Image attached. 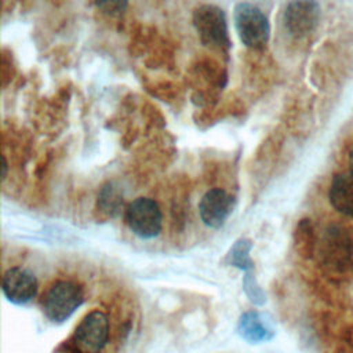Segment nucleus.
Listing matches in <instances>:
<instances>
[{
  "mask_svg": "<svg viewBox=\"0 0 353 353\" xmlns=\"http://www.w3.org/2000/svg\"><path fill=\"white\" fill-rule=\"evenodd\" d=\"M320 263L330 272L343 274L353 269V236L341 225H328L319 240L316 250Z\"/></svg>",
  "mask_w": 353,
  "mask_h": 353,
  "instance_id": "obj_1",
  "label": "nucleus"
},
{
  "mask_svg": "<svg viewBox=\"0 0 353 353\" xmlns=\"http://www.w3.org/2000/svg\"><path fill=\"white\" fill-rule=\"evenodd\" d=\"M109 339V320L101 310L87 313L66 342L70 353H101Z\"/></svg>",
  "mask_w": 353,
  "mask_h": 353,
  "instance_id": "obj_2",
  "label": "nucleus"
},
{
  "mask_svg": "<svg viewBox=\"0 0 353 353\" xmlns=\"http://www.w3.org/2000/svg\"><path fill=\"white\" fill-rule=\"evenodd\" d=\"M193 25L200 41L211 48L226 51L230 48L226 15L214 4H201L193 11Z\"/></svg>",
  "mask_w": 353,
  "mask_h": 353,
  "instance_id": "obj_3",
  "label": "nucleus"
},
{
  "mask_svg": "<svg viewBox=\"0 0 353 353\" xmlns=\"http://www.w3.org/2000/svg\"><path fill=\"white\" fill-rule=\"evenodd\" d=\"M84 302L83 288L73 281H57L43 296V312L52 323H63Z\"/></svg>",
  "mask_w": 353,
  "mask_h": 353,
  "instance_id": "obj_4",
  "label": "nucleus"
},
{
  "mask_svg": "<svg viewBox=\"0 0 353 353\" xmlns=\"http://www.w3.org/2000/svg\"><path fill=\"white\" fill-rule=\"evenodd\" d=\"M234 28L245 47L262 48L270 36V25L263 11L251 3H237L233 12Z\"/></svg>",
  "mask_w": 353,
  "mask_h": 353,
  "instance_id": "obj_5",
  "label": "nucleus"
},
{
  "mask_svg": "<svg viewBox=\"0 0 353 353\" xmlns=\"http://www.w3.org/2000/svg\"><path fill=\"white\" fill-rule=\"evenodd\" d=\"M125 222L135 236L149 240L154 239L161 232L163 215L154 200L138 197L127 205Z\"/></svg>",
  "mask_w": 353,
  "mask_h": 353,
  "instance_id": "obj_6",
  "label": "nucleus"
},
{
  "mask_svg": "<svg viewBox=\"0 0 353 353\" xmlns=\"http://www.w3.org/2000/svg\"><path fill=\"white\" fill-rule=\"evenodd\" d=\"M234 208V199L223 189L208 190L199 203V214L203 223L211 229L225 225Z\"/></svg>",
  "mask_w": 353,
  "mask_h": 353,
  "instance_id": "obj_7",
  "label": "nucleus"
},
{
  "mask_svg": "<svg viewBox=\"0 0 353 353\" xmlns=\"http://www.w3.org/2000/svg\"><path fill=\"white\" fill-rule=\"evenodd\" d=\"M1 290L11 303L26 305L37 294V279L28 269L10 268L3 276Z\"/></svg>",
  "mask_w": 353,
  "mask_h": 353,
  "instance_id": "obj_8",
  "label": "nucleus"
},
{
  "mask_svg": "<svg viewBox=\"0 0 353 353\" xmlns=\"http://www.w3.org/2000/svg\"><path fill=\"white\" fill-rule=\"evenodd\" d=\"M320 19V7L314 1H292L284 11V26L294 37L310 34Z\"/></svg>",
  "mask_w": 353,
  "mask_h": 353,
  "instance_id": "obj_9",
  "label": "nucleus"
},
{
  "mask_svg": "<svg viewBox=\"0 0 353 353\" xmlns=\"http://www.w3.org/2000/svg\"><path fill=\"white\" fill-rule=\"evenodd\" d=\"M237 332L250 343H261L270 341L274 336L276 330L268 314L256 310H248L240 316Z\"/></svg>",
  "mask_w": 353,
  "mask_h": 353,
  "instance_id": "obj_10",
  "label": "nucleus"
},
{
  "mask_svg": "<svg viewBox=\"0 0 353 353\" xmlns=\"http://www.w3.org/2000/svg\"><path fill=\"white\" fill-rule=\"evenodd\" d=\"M328 197L331 205L338 212L353 218V175L349 172L334 175Z\"/></svg>",
  "mask_w": 353,
  "mask_h": 353,
  "instance_id": "obj_11",
  "label": "nucleus"
},
{
  "mask_svg": "<svg viewBox=\"0 0 353 353\" xmlns=\"http://www.w3.org/2000/svg\"><path fill=\"white\" fill-rule=\"evenodd\" d=\"M252 248V243L251 240L241 237L239 239L229 250V252L226 254L225 262L230 266H234L240 270H244L245 273L251 272L254 268V262L250 258V251Z\"/></svg>",
  "mask_w": 353,
  "mask_h": 353,
  "instance_id": "obj_12",
  "label": "nucleus"
},
{
  "mask_svg": "<svg viewBox=\"0 0 353 353\" xmlns=\"http://www.w3.org/2000/svg\"><path fill=\"white\" fill-rule=\"evenodd\" d=\"M98 208L108 216H117L123 208V196L119 189L108 182L98 193Z\"/></svg>",
  "mask_w": 353,
  "mask_h": 353,
  "instance_id": "obj_13",
  "label": "nucleus"
},
{
  "mask_svg": "<svg viewBox=\"0 0 353 353\" xmlns=\"http://www.w3.org/2000/svg\"><path fill=\"white\" fill-rule=\"evenodd\" d=\"M296 245L302 255H310L316 250V237L313 233V228L309 222V219H302L296 228L295 233Z\"/></svg>",
  "mask_w": 353,
  "mask_h": 353,
  "instance_id": "obj_14",
  "label": "nucleus"
},
{
  "mask_svg": "<svg viewBox=\"0 0 353 353\" xmlns=\"http://www.w3.org/2000/svg\"><path fill=\"white\" fill-rule=\"evenodd\" d=\"M243 290L247 295V298L250 299V302H252L254 305H263L266 301V295L263 292V290L259 287L255 276L252 274V272L245 273L244 279H243Z\"/></svg>",
  "mask_w": 353,
  "mask_h": 353,
  "instance_id": "obj_15",
  "label": "nucleus"
},
{
  "mask_svg": "<svg viewBox=\"0 0 353 353\" xmlns=\"http://www.w3.org/2000/svg\"><path fill=\"white\" fill-rule=\"evenodd\" d=\"M98 8H101L108 15H120L127 7L125 1H99L95 3Z\"/></svg>",
  "mask_w": 353,
  "mask_h": 353,
  "instance_id": "obj_16",
  "label": "nucleus"
},
{
  "mask_svg": "<svg viewBox=\"0 0 353 353\" xmlns=\"http://www.w3.org/2000/svg\"><path fill=\"white\" fill-rule=\"evenodd\" d=\"M347 165H349V171L347 172L353 175V148L350 149L349 156H347Z\"/></svg>",
  "mask_w": 353,
  "mask_h": 353,
  "instance_id": "obj_17",
  "label": "nucleus"
},
{
  "mask_svg": "<svg viewBox=\"0 0 353 353\" xmlns=\"http://www.w3.org/2000/svg\"><path fill=\"white\" fill-rule=\"evenodd\" d=\"M6 171H7V163H6V160H4V157H3V174H1V176H3V179L6 178Z\"/></svg>",
  "mask_w": 353,
  "mask_h": 353,
  "instance_id": "obj_18",
  "label": "nucleus"
}]
</instances>
